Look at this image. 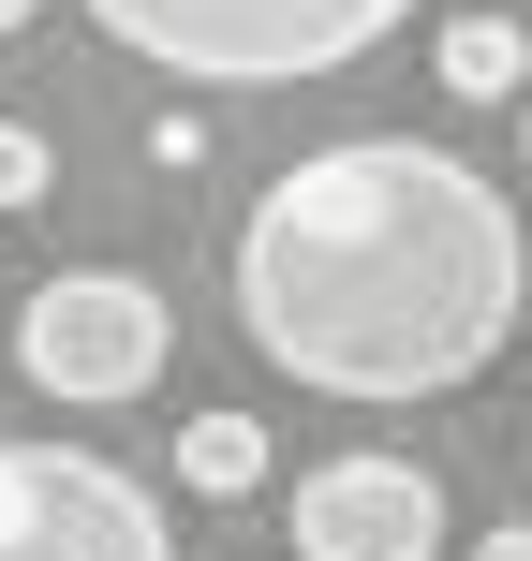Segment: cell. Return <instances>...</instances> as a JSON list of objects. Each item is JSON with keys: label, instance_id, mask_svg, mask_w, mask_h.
<instances>
[{"label": "cell", "instance_id": "cell-4", "mask_svg": "<svg viewBox=\"0 0 532 561\" xmlns=\"http://www.w3.org/2000/svg\"><path fill=\"white\" fill-rule=\"evenodd\" d=\"M0 561H178L163 503L89 444H0Z\"/></svg>", "mask_w": 532, "mask_h": 561}, {"label": "cell", "instance_id": "cell-1", "mask_svg": "<svg viewBox=\"0 0 532 561\" xmlns=\"http://www.w3.org/2000/svg\"><path fill=\"white\" fill-rule=\"evenodd\" d=\"M532 310V237L488 163L429 134H340L237 222V325L310 399H444Z\"/></svg>", "mask_w": 532, "mask_h": 561}, {"label": "cell", "instance_id": "cell-9", "mask_svg": "<svg viewBox=\"0 0 532 561\" xmlns=\"http://www.w3.org/2000/svg\"><path fill=\"white\" fill-rule=\"evenodd\" d=\"M148 163L193 178V163H207V118H193V104H163V118H148Z\"/></svg>", "mask_w": 532, "mask_h": 561}, {"label": "cell", "instance_id": "cell-8", "mask_svg": "<svg viewBox=\"0 0 532 561\" xmlns=\"http://www.w3.org/2000/svg\"><path fill=\"white\" fill-rule=\"evenodd\" d=\"M0 207H45V134L30 118H0Z\"/></svg>", "mask_w": 532, "mask_h": 561}, {"label": "cell", "instance_id": "cell-6", "mask_svg": "<svg viewBox=\"0 0 532 561\" xmlns=\"http://www.w3.org/2000/svg\"><path fill=\"white\" fill-rule=\"evenodd\" d=\"M178 488H193V503H252L267 488V428L237 414V399H207V414L178 428Z\"/></svg>", "mask_w": 532, "mask_h": 561}, {"label": "cell", "instance_id": "cell-2", "mask_svg": "<svg viewBox=\"0 0 532 561\" xmlns=\"http://www.w3.org/2000/svg\"><path fill=\"white\" fill-rule=\"evenodd\" d=\"M415 0H89L104 45H134L148 75L178 89H310V75H355Z\"/></svg>", "mask_w": 532, "mask_h": 561}, {"label": "cell", "instance_id": "cell-12", "mask_svg": "<svg viewBox=\"0 0 532 561\" xmlns=\"http://www.w3.org/2000/svg\"><path fill=\"white\" fill-rule=\"evenodd\" d=\"M518 148H532V89H518Z\"/></svg>", "mask_w": 532, "mask_h": 561}, {"label": "cell", "instance_id": "cell-10", "mask_svg": "<svg viewBox=\"0 0 532 561\" xmlns=\"http://www.w3.org/2000/svg\"><path fill=\"white\" fill-rule=\"evenodd\" d=\"M474 561H532V517H503V533H474Z\"/></svg>", "mask_w": 532, "mask_h": 561}, {"label": "cell", "instance_id": "cell-3", "mask_svg": "<svg viewBox=\"0 0 532 561\" xmlns=\"http://www.w3.org/2000/svg\"><path fill=\"white\" fill-rule=\"evenodd\" d=\"M163 340H178V310L148 296L134 266H59V280H30V310H15V369L45 399H75V414L148 399L163 385Z\"/></svg>", "mask_w": 532, "mask_h": 561}, {"label": "cell", "instance_id": "cell-7", "mask_svg": "<svg viewBox=\"0 0 532 561\" xmlns=\"http://www.w3.org/2000/svg\"><path fill=\"white\" fill-rule=\"evenodd\" d=\"M444 89H459V104H518V89H532L518 15H444Z\"/></svg>", "mask_w": 532, "mask_h": 561}, {"label": "cell", "instance_id": "cell-5", "mask_svg": "<svg viewBox=\"0 0 532 561\" xmlns=\"http://www.w3.org/2000/svg\"><path fill=\"white\" fill-rule=\"evenodd\" d=\"M296 561H444V488L415 458H310L296 473Z\"/></svg>", "mask_w": 532, "mask_h": 561}, {"label": "cell", "instance_id": "cell-11", "mask_svg": "<svg viewBox=\"0 0 532 561\" xmlns=\"http://www.w3.org/2000/svg\"><path fill=\"white\" fill-rule=\"evenodd\" d=\"M30 15H45V0H0V30H30Z\"/></svg>", "mask_w": 532, "mask_h": 561}]
</instances>
